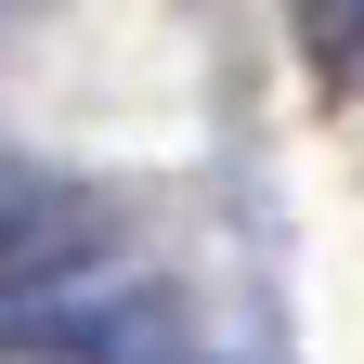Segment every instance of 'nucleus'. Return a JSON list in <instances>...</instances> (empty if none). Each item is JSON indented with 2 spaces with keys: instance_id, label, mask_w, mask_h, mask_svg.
I'll return each instance as SVG.
<instances>
[{
  "instance_id": "obj_1",
  "label": "nucleus",
  "mask_w": 364,
  "mask_h": 364,
  "mask_svg": "<svg viewBox=\"0 0 364 364\" xmlns=\"http://www.w3.org/2000/svg\"><path fill=\"white\" fill-rule=\"evenodd\" d=\"M78 260H91V196H65V182H39V169L0 156V312L39 299V287L78 273Z\"/></svg>"
},
{
  "instance_id": "obj_2",
  "label": "nucleus",
  "mask_w": 364,
  "mask_h": 364,
  "mask_svg": "<svg viewBox=\"0 0 364 364\" xmlns=\"http://www.w3.org/2000/svg\"><path fill=\"white\" fill-rule=\"evenodd\" d=\"M351 65H364V39H351Z\"/></svg>"
}]
</instances>
